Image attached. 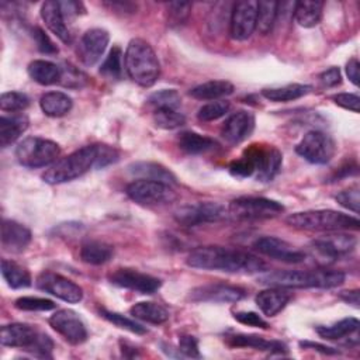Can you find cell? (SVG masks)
<instances>
[{
    "label": "cell",
    "instance_id": "1",
    "mask_svg": "<svg viewBox=\"0 0 360 360\" xmlns=\"http://www.w3.org/2000/svg\"><path fill=\"white\" fill-rule=\"evenodd\" d=\"M187 264L194 269L243 274L260 273L266 269L264 262L253 253L224 246L197 248L188 255Z\"/></svg>",
    "mask_w": 360,
    "mask_h": 360
},
{
    "label": "cell",
    "instance_id": "2",
    "mask_svg": "<svg viewBox=\"0 0 360 360\" xmlns=\"http://www.w3.org/2000/svg\"><path fill=\"white\" fill-rule=\"evenodd\" d=\"M345 281V273L330 269L277 270L259 277V283L278 288H333Z\"/></svg>",
    "mask_w": 360,
    "mask_h": 360
},
{
    "label": "cell",
    "instance_id": "3",
    "mask_svg": "<svg viewBox=\"0 0 360 360\" xmlns=\"http://www.w3.org/2000/svg\"><path fill=\"white\" fill-rule=\"evenodd\" d=\"M128 76L142 87H150L160 75V63L153 48L143 39H131L124 55Z\"/></svg>",
    "mask_w": 360,
    "mask_h": 360
},
{
    "label": "cell",
    "instance_id": "4",
    "mask_svg": "<svg viewBox=\"0 0 360 360\" xmlns=\"http://www.w3.org/2000/svg\"><path fill=\"white\" fill-rule=\"evenodd\" d=\"M285 222L298 229L326 232L343 229L357 231L360 226V222L356 217L335 210H309L302 212H294L285 218Z\"/></svg>",
    "mask_w": 360,
    "mask_h": 360
},
{
    "label": "cell",
    "instance_id": "5",
    "mask_svg": "<svg viewBox=\"0 0 360 360\" xmlns=\"http://www.w3.org/2000/svg\"><path fill=\"white\" fill-rule=\"evenodd\" d=\"M97 152L98 145H86L56 160L42 174L44 181L48 184H60L83 176L86 172L94 167Z\"/></svg>",
    "mask_w": 360,
    "mask_h": 360
},
{
    "label": "cell",
    "instance_id": "6",
    "mask_svg": "<svg viewBox=\"0 0 360 360\" xmlns=\"http://www.w3.org/2000/svg\"><path fill=\"white\" fill-rule=\"evenodd\" d=\"M0 342L3 346L20 347L42 357H51L53 349V342L48 335L27 323L4 325L0 332Z\"/></svg>",
    "mask_w": 360,
    "mask_h": 360
},
{
    "label": "cell",
    "instance_id": "7",
    "mask_svg": "<svg viewBox=\"0 0 360 360\" xmlns=\"http://www.w3.org/2000/svg\"><path fill=\"white\" fill-rule=\"evenodd\" d=\"M59 153L60 148L56 142L41 136H28L15 148V158L18 163L28 169L51 166L56 162Z\"/></svg>",
    "mask_w": 360,
    "mask_h": 360
},
{
    "label": "cell",
    "instance_id": "8",
    "mask_svg": "<svg viewBox=\"0 0 360 360\" xmlns=\"http://www.w3.org/2000/svg\"><path fill=\"white\" fill-rule=\"evenodd\" d=\"M283 211L281 202L266 197H238L228 207V212L238 219L273 218Z\"/></svg>",
    "mask_w": 360,
    "mask_h": 360
},
{
    "label": "cell",
    "instance_id": "9",
    "mask_svg": "<svg viewBox=\"0 0 360 360\" xmlns=\"http://www.w3.org/2000/svg\"><path fill=\"white\" fill-rule=\"evenodd\" d=\"M125 193L132 201L141 205L166 204L174 201L177 197L170 184L146 179H136L131 181L127 186Z\"/></svg>",
    "mask_w": 360,
    "mask_h": 360
},
{
    "label": "cell",
    "instance_id": "10",
    "mask_svg": "<svg viewBox=\"0 0 360 360\" xmlns=\"http://www.w3.org/2000/svg\"><path fill=\"white\" fill-rule=\"evenodd\" d=\"M295 152L309 163L325 165L335 156L336 145L328 134L312 129L301 138L295 146Z\"/></svg>",
    "mask_w": 360,
    "mask_h": 360
},
{
    "label": "cell",
    "instance_id": "11",
    "mask_svg": "<svg viewBox=\"0 0 360 360\" xmlns=\"http://www.w3.org/2000/svg\"><path fill=\"white\" fill-rule=\"evenodd\" d=\"M228 211L219 202L204 201L186 204L174 211V219L184 226H197L201 224L218 222L226 217Z\"/></svg>",
    "mask_w": 360,
    "mask_h": 360
},
{
    "label": "cell",
    "instance_id": "12",
    "mask_svg": "<svg viewBox=\"0 0 360 360\" xmlns=\"http://www.w3.org/2000/svg\"><path fill=\"white\" fill-rule=\"evenodd\" d=\"M253 162L255 176L260 181H271L281 169V152L271 145H250L245 150Z\"/></svg>",
    "mask_w": 360,
    "mask_h": 360
},
{
    "label": "cell",
    "instance_id": "13",
    "mask_svg": "<svg viewBox=\"0 0 360 360\" xmlns=\"http://www.w3.org/2000/svg\"><path fill=\"white\" fill-rule=\"evenodd\" d=\"M37 287L56 298L75 304L82 301L83 290L76 283L53 271H42L35 281Z\"/></svg>",
    "mask_w": 360,
    "mask_h": 360
},
{
    "label": "cell",
    "instance_id": "14",
    "mask_svg": "<svg viewBox=\"0 0 360 360\" xmlns=\"http://www.w3.org/2000/svg\"><path fill=\"white\" fill-rule=\"evenodd\" d=\"M257 25V1H239L233 6L229 34L236 41H246L255 32Z\"/></svg>",
    "mask_w": 360,
    "mask_h": 360
},
{
    "label": "cell",
    "instance_id": "15",
    "mask_svg": "<svg viewBox=\"0 0 360 360\" xmlns=\"http://www.w3.org/2000/svg\"><path fill=\"white\" fill-rule=\"evenodd\" d=\"M49 325L65 340L80 345L87 339V329L80 316L72 309H59L49 318Z\"/></svg>",
    "mask_w": 360,
    "mask_h": 360
},
{
    "label": "cell",
    "instance_id": "16",
    "mask_svg": "<svg viewBox=\"0 0 360 360\" xmlns=\"http://www.w3.org/2000/svg\"><path fill=\"white\" fill-rule=\"evenodd\" d=\"M108 280L114 285L141 294H152L158 291L162 285L159 278L134 269H117L115 271L108 274Z\"/></svg>",
    "mask_w": 360,
    "mask_h": 360
},
{
    "label": "cell",
    "instance_id": "17",
    "mask_svg": "<svg viewBox=\"0 0 360 360\" xmlns=\"http://www.w3.org/2000/svg\"><path fill=\"white\" fill-rule=\"evenodd\" d=\"M245 297V290L236 285L214 283L195 287L190 291V300L193 302H214V304H229L238 302Z\"/></svg>",
    "mask_w": 360,
    "mask_h": 360
},
{
    "label": "cell",
    "instance_id": "18",
    "mask_svg": "<svg viewBox=\"0 0 360 360\" xmlns=\"http://www.w3.org/2000/svg\"><path fill=\"white\" fill-rule=\"evenodd\" d=\"M311 248L328 260H338L356 248V238L346 233L323 235L311 242Z\"/></svg>",
    "mask_w": 360,
    "mask_h": 360
},
{
    "label": "cell",
    "instance_id": "19",
    "mask_svg": "<svg viewBox=\"0 0 360 360\" xmlns=\"http://www.w3.org/2000/svg\"><path fill=\"white\" fill-rule=\"evenodd\" d=\"M253 248L262 255L284 263H301L305 260L304 252L276 236H262L255 240Z\"/></svg>",
    "mask_w": 360,
    "mask_h": 360
},
{
    "label": "cell",
    "instance_id": "20",
    "mask_svg": "<svg viewBox=\"0 0 360 360\" xmlns=\"http://www.w3.org/2000/svg\"><path fill=\"white\" fill-rule=\"evenodd\" d=\"M110 42V35L103 28H90L80 38L77 46V55L86 66H93L103 56L107 45Z\"/></svg>",
    "mask_w": 360,
    "mask_h": 360
},
{
    "label": "cell",
    "instance_id": "21",
    "mask_svg": "<svg viewBox=\"0 0 360 360\" xmlns=\"http://www.w3.org/2000/svg\"><path fill=\"white\" fill-rule=\"evenodd\" d=\"M255 129V115L250 111L239 110L228 117L225 121L221 135L222 138L231 143L238 145L243 142Z\"/></svg>",
    "mask_w": 360,
    "mask_h": 360
},
{
    "label": "cell",
    "instance_id": "22",
    "mask_svg": "<svg viewBox=\"0 0 360 360\" xmlns=\"http://www.w3.org/2000/svg\"><path fill=\"white\" fill-rule=\"evenodd\" d=\"M31 242V231L22 224L4 219L1 224V246L10 253H21Z\"/></svg>",
    "mask_w": 360,
    "mask_h": 360
},
{
    "label": "cell",
    "instance_id": "23",
    "mask_svg": "<svg viewBox=\"0 0 360 360\" xmlns=\"http://www.w3.org/2000/svg\"><path fill=\"white\" fill-rule=\"evenodd\" d=\"M41 17L45 22V25L49 28L52 34H55L62 42L69 44L70 42V34L65 24V17L60 10L59 1H45L41 7Z\"/></svg>",
    "mask_w": 360,
    "mask_h": 360
},
{
    "label": "cell",
    "instance_id": "24",
    "mask_svg": "<svg viewBox=\"0 0 360 360\" xmlns=\"http://www.w3.org/2000/svg\"><path fill=\"white\" fill-rule=\"evenodd\" d=\"M226 343L232 347H250L256 350L264 352H276V353H285L287 346L278 340H267L257 335H246V333H236L226 336Z\"/></svg>",
    "mask_w": 360,
    "mask_h": 360
},
{
    "label": "cell",
    "instance_id": "25",
    "mask_svg": "<svg viewBox=\"0 0 360 360\" xmlns=\"http://www.w3.org/2000/svg\"><path fill=\"white\" fill-rule=\"evenodd\" d=\"M291 295L278 288V287H273L269 290H263L260 292H257V295L255 297V301L259 307V309L267 315V316H274L277 315L281 309H284V307L288 304Z\"/></svg>",
    "mask_w": 360,
    "mask_h": 360
},
{
    "label": "cell",
    "instance_id": "26",
    "mask_svg": "<svg viewBox=\"0 0 360 360\" xmlns=\"http://www.w3.org/2000/svg\"><path fill=\"white\" fill-rule=\"evenodd\" d=\"M28 128V118L24 114H11L0 117V145L7 148L15 142Z\"/></svg>",
    "mask_w": 360,
    "mask_h": 360
},
{
    "label": "cell",
    "instance_id": "27",
    "mask_svg": "<svg viewBox=\"0 0 360 360\" xmlns=\"http://www.w3.org/2000/svg\"><path fill=\"white\" fill-rule=\"evenodd\" d=\"M128 172L132 176H136L139 179L162 181V183H166V184H174L176 183V177L173 176L172 172H169L162 165H158V163H153V162H135V163L128 166Z\"/></svg>",
    "mask_w": 360,
    "mask_h": 360
},
{
    "label": "cell",
    "instance_id": "28",
    "mask_svg": "<svg viewBox=\"0 0 360 360\" xmlns=\"http://www.w3.org/2000/svg\"><path fill=\"white\" fill-rule=\"evenodd\" d=\"M28 75L30 77L42 84V86H49L53 83L60 82L62 77V68H59L56 63L45 59H35L32 60L28 68Z\"/></svg>",
    "mask_w": 360,
    "mask_h": 360
},
{
    "label": "cell",
    "instance_id": "29",
    "mask_svg": "<svg viewBox=\"0 0 360 360\" xmlns=\"http://www.w3.org/2000/svg\"><path fill=\"white\" fill-rule=\"evenodd\" d=\"M73 101L63 91H48L41 96L39 107L48 117H62L72 110Z\"/></svg>",
    "mask_w": 360,
    "mask_h": 360
},
{
    "label": "cell",
    "instance_id": "30",
    "mask_svg": "<svg viewBox=\"0 0 360 360\" xmlns=\"http://www.w3.org/2000/svg\"><path fill=\"white\" fill-rule=\"evenodd\" d=\"M129 314L136 319L153 325H160L169 319V311L163 305L150 301L134 304L129 309Z\"/></svg>",
    "mask_w": 360,
    "mask_h": 360
},
{
    "label": "cell",
    "instance_id": "31",
    "mask_svg": "<svg viewBox=\"0 0 360 360\" xmlns=\"http://www.w3.org/2000/svg\"><path fill=\"white\" fill-rule=\"evenodd\" d=\"M233 93V84L228 80H210L190 90V96L197 100H218Z\"/></svg>",
    "mask_w": 360,
    "mask_h": 360
},
{
    "label": "cell",
    "instance_id": "32",
    "mask_svg": "<svg viewBox=\"0 0 360 360\" xmlns=\"http://www.w3.org/2000/svg\"><path fill=\"white\" fill-rule=\"evenodd\" d=\"M322 10H323L322 1H309V0L298 1V3H294V18L301 27L311 28L319 24L322 18Z\"/></svg>",
    "mask_w": 360,
    "mask_h": 360
},
{
    "label": "cell",
    "instance_id": "33",
    "mask_svg": "<svg viewBox=\"0 0 360 360\" xmlns=\"http://www.w3.org/2000/svg\"><path fill=\"white\" fill-rule=\"evenodd\" d=\"M177 142L180 149L190 155H201L217 148V142L212 138L204 136L191 131L181 132L179 135Z\"/></svg>",
    "mask_w": 360,
    "mask_h": 360
},
{
    "label": "cell",
    "instance_id": "34",
    "mask_svg": "<svg viewBox=\"0 0 360 360\" xmlns=\"http://www.w3.org/2000/svg\"><path fill=\"white\" fill-rule=\"evenodd\" d=\"M312 87L309 84H300V83H292V84H285L281 87H269L262 90V96L270 101L281 103V101H292L297 98H301L307 96Z\"/></svg>",
    "mask_w": 360,
    "mask_h": 360
},
{
    "label": "cell",
    "instance_id": "35",
    "mask_svg": "<svg viewBox=\"0 0 360 360\" xmlns=\"http://www.w3.org/2000/svg\"><path fill=\"white\" fill-rule=\"evenodd\" d=\"M114 249L111 245L101 240H87L82 245L80 257L84 263L89 264H104L112 257Z\"/></svg>",
    "mask_w": 360,
    "mask_h": 360
},
{
    "label": "cell",
    "instance_id": "36",
    "mask_svg": "<svg viewBox=\"0 0 360 360\" xmlns=\"http://www.w3.org/2000/svg\"><path fill=\"white\" fill-rule=\"evenodd\" d=\"M1 276L11 288H25L31 285V276L27 269L17 264L15 262L3 259L1 260Z\"/></svg>",
    "mask_w": 360,
    "mask_h": 360
},
{
    "label": "cell",
    "instance_id": "37",
    "mask_svg": "<svg viewBox=\"0 0 360 360\" xmlns=\"http://www.w3.org/2000/svg\"><path fill=\"white\" fill-rule=\"evenodd\" d=\"M359 328V321L356 318H345L329 326H316V333L328 340L340 339L352 335Z\"/></svg>",
    "mask_w": 360,
    "mask_h": 360
},
{
    "label": "cell",
    "instance_id": "38",
    "mask_svg": "<svg viewBox=\"0 0 360 360\" xmlns=\"http://www.w3.org/2000/svg\"><path fill=\"white\" fill-rule=\"evenodd\" d=\"M278 14V3L276 1H257V25L260 34L266 35L273 30Z\"/></svg>",
    "mask_w": 360,
    "mask_h": 360
},
{
    "label": "cell",
    "instance_id": "39",
    "mask_svg": "<svg viewBox=\"0 0 360 360\" xmlns=\"http://www.w3.org/2000/svg\"><path fill=\"white\" fill-rule=\"evenodd\" d=\"M153 122L162 129H176L186 124V117L174 108H156Z\"/></svg>",
    "mask_w": 360,
    "mask_h": 360
},
{
    "label": "cell",
    "instance_id": "40",
    "mask_svg": "<svg viewBox=\"0 0 360 360\" xmlns=\"http://www.w3.org/2000/svg\"><path fill=\"white\" fill-rule=\"evenodd\" d=\"M100 73L110 79H120L122 73V51L120 46H112L107 58L100 66Z\"/></svg>",
    "mask_w": 360,
    "mask_h": 360
},
{
    "label": "cell",
    "instance_id": "41",
    "mask_svg": "<svg viewBox=\"0 0 360 360\" xmlns=\"http://www.w3.org/2000/svg\"><path fill=\"white\" fill-rule=\"evenodd\" d=\"M148 103L156 110V108H174L177 110L180 107L181 98L176 90H160L155 91L148 97Z\"/></svg>",
    "mask_w": 360,
    "mask_h": 360
},
{
    "label": "cell",
    "instance_id": "42",
    "mask_svg": "<svg viewBox=\"0 0 360 360\" xmlns=\"http://www.w3.org/2000/svg\"><path fill=\"white\" fill-rule=\"evenodd\" d=\"M30 98L20 91H6L0 96V108L6 112H18L28 107Z\"/></svg>",
    "mask_w": 360,
    "mask_h": 360
},
{
    "label": "cell",
    "instance_id": "43",
    "mask_svg": "<svg viewBox=\"0 0 360 360\" xmlns=\"http://www.w3.org/2000/svg\"><path fill=\"white\" fill-rule=\"evenodd\" d=\"M100 314H101V316L105 318L108 322L114 323V325L118 326V328H122V329H125V330H129V332H132V333L143 335V333L146 332L145 326H142L141 323H138V322H135V321H132V319H129V318H127V316H124V315H121V314H118V312H111V311H107V309L103 308V309H100Z\"/></svg>",
    "mask_w": 360,
    "mask_h": 360
},
{
    "label": "cell",
    "instance_id": "44",
    "mask_svg": "<svg viewBox=\"0 0 360 360\" xmlns=\"http://www.w3.org/2000/svg\"><path fill=\"white\" fill-rule=\"evenodd\" d=\"M231 108V103L226 100H219V101H212L208 103L205 105H202L198 112L197 117L200 121L208 122V121H215L221 117H224Z\"/></svg>",
    "mask_w": 360,
    "mask_h": 360
},
{
    "label": "cell",
    "instance_id": "45",
    "mask_svg": "<svg viewBox=\"0 0 360 360\" xmlns=\"http://www.w3.org/2000/svg\"><path fill=\"white\" fill-rule=\"evenodd\" d=\"M15 308L21 311H31V312H38V311H51L56 308V304L48 298H41V297H20L14 302Z\"/></svg>",
    "mask_w": 360,
    "mask_h": 360
},
{
    "label": "cell",
    "instance_id": "46",
    "mask_svg": "<svg viewBox=\"0 0 360 360\" xmlns=\"http://www.w3.org/2000/svg\"><path fill=\"white\" fill-rule=\"evenodd\" d=\"M191 4L190 3H180L173 1L167 4V24L172 27H177L186 22L190 14Z\"/></svg>",
    "mask_w": 360,
    "mask_h": 360
},
{
    "label": "cell",
    "instance_id": "47",
    "mask_svg": "<svg viewBox=\"0 0 360 360\" xmlns=\"http://www.w3.org/2000/svg\"><path fill=\"white\" fill-rule=\"evenodd\" d=\"M229 173L233 177H239V179H245V177H250L255 174V166L252 159L249 158V155L246 152H243V155L233 160L229 165Z\"/></svg>",
    "mask_w": 360,
    "mask_h": 360
},
{
    "label": "cell",
    "instance_id": "48",
    "mask_svg": "<svg viewBox=\"0 0 360 360\" xmlns=\"http://www.w3.org/2000/svg\"><path fill=\"white\" fill-rule=\"evenodd\" d=\"M335 198L342 207L353 211L354 214H359V211H360V193H359L357 187L343 190Z\"/></svg>",
    "mask_w": 360,
    "mask_h": 360
},
{
    "label": "cell",
    "instance_id": "49",
    "mask_svg": "<svg viewBox=\"0 0 360 360\" xmlns=\"http://www.w3.org/2000/svg\"><path fill=\"white\" fill-rule=\"evenodd\" d=\"M31 35L37 44V48L42 52V53H48V55H53L58 53V46L52 42V39L44 32L42 28L39 27H34L31 28Z\"/></svg>",
    "mask_w": 360,
    "mask_h": 360
},
{
    "label": "cell",
    "instance_id": "50",
    "mask_svg": "<svg viewBox=\"0 0 360 360\" xmlns=\"http://www.w3.org/2000/svg\"><path fill=\"white\" fill-rule=\"evenodd\" d=\"M332 100L335 104H338L339 107L353 111V112H359L360 110V97L357 94H352V93H339L332 96Z\"/></svg>",
    "mask_w": 360,
    "mask_h": 360
},
{
    "label": "cell",
    "instance_id": "51",
    "mask_svg": "<svg viewBox=\"0 0 360 360\" xmlns=\"http://www.w3.org/2000/svg\"><path fill=\"white\" fill-rule=\"evenodd\" d=\"M179 352L183 353L187 357L191 359H200V349H198V340L191 335H183L179 340Z\"/></svg>",
    "mask_w": 360,
    "mask_h": 360
},
{
    "label": "cell",
    "instance_id": "52",
    "mask_svg": "<svg viewBox=\"0 0 360 360\" xmlns=\"http://www.w3.org/2000/svg\"><path fill=\"white\" fill-rule=\"evenodd\" d=\"M233 318L243 323V325H248V326H255V328H262V329H266L269 328V323L256 312H235L233 314Z\"/></svg>",
    "mask_w": 360,
    "mask_h": 360
},
{
    "label": "cell",
    "instance_id": "53",
    "mask_svg": "<svg viewBox=\"0 0 360 360\" xmlns=\"http://www.w3.org/2000/svg\"><path fill=\"white\" fill-rule=\"evenodd\" d=\"M63 80V84L65 86H69V87H82L86 82V76L79 72L77 69H75L73 66H68L66 69H62V77L60 80Z\"/></svg>",
    "mask_w": 360,
    "mask_h": 360
},
{
    "label": "cell",
    "instance_id": "54",
    "mask_svg": "<svg viewBox=\"0 0 360 360\" xmlns=\"http://www.w3.org/2000/svg\"><path fill=\"white\" fill-rule=\"evenodd\" d=\"M118 159V152L107 145H98V152H97V159L94 163V167H104L110 163L117 162Z\"/></svg>",
    "mask_w": 360,
    "mask_h": 360
},
{
    "label": "cell",
    "instance_id": "55",
    "mask_svg": "<svg viewBox=\"0 0 360 360\" xmlns=\"http://www.w3.org/2000/svg\"><path fill=\"white\" fill-rule=\"evenodd\" d=\"M319 80H321V83L323 84V86H326V87H335V86H338V84H340V82H342V73H340V70H339V68H329V69H326L325 72H322L321 75H319Z\"/></svg>",
    "mask_w": 360,
    "mask_h": 360
},
{
    "label": "cell",
    "instance_id": "56",
    "mask_svg": "<svg viewBox=\"0 0 360 360\" xmlns=\"http://www.w3.org/2000/svg\"><path fill=\"white\" fill-rule=\"evenodd\" d=\"M359 68L360 63L357 60V58H352L347 65H346V75L349 77V80L357 87L359 86Z\"/></svg>",
    "mask_w": 360,
    "mask_h": 360
},
{
    "label": "cell",
    "instance_id": "57",
    "mask_svg": "<svg viewBox=\"0 0 360 360\" xmlns=\"http://www.w3.org/2000/svg\"><path fill=\"white\" fill-rule=\"evenodd\" d=\"M300 346L304 347V349H314V350H318V352H321V353H323V354H336V353H339L336 349L329 347V346H325V345H321V343H316V342H308V340H305V342H300Z\"/></svg>",
    "mask_w": 360,
    "mask_h": 360
},
{
    "label": "cell",
    "instance_id": "58",
    "mask_svg": "<svg viewBox=\"0 0 360 360\" xmlns=\"http://www.w3.org/2000/svg\"><path fill=\"white\" fill-rule=\"evenodd\" d=\"M340 300H343L345 302L353 305L354 308H359L360 304V291L359 290H347V291H342L339 294Z\"/></svg>",
    "mask_w": 360,
    "mask_h": 360
},
{
    "label": "cell",
    "instance_id": "59",
    "mask_svg": "<svg viewBox=\"0 0 360 360\" xmlns=\"http://www.w3.org/2000/svg\"><path fill=\"white\" fill-rule=\"evenodd\" d=\"M120 345H121V353H122V356H128V352H131V357H136L138 356V350H136V347H134V346H129L127 342H120Z\"/></svg>",
    "mask_w": 360,
    "mask_h": 360
}]
</instances>
